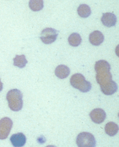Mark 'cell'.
I'll list each match as a JSON object with an SVG mask.
<instances>
[{
  "label": "cell",
  "mask_w": 119,
  "mask_h": 147,
  "mask_svg": "<svg viewBox=\"0 0 119 147\" xmlns=\"http://www.w3.org/2000/svg\"><path fill=\"white\" fill-rule=\"evenodd\" d=\"M110 70V66L107 61L100 60L95 64L96 80L100 85L102 92L106 95H113L118 89L116 82L112 80V76Z\"/></svg>",
  "instance_id": "6da1fadb"
},
{
  "label": "cell",
  "mask_w": 119,
  "mask_h": 147,
  "mask_svg": "<svg viewBox=\"0 0 119 147\" xmlns=\"http://www.w3.org/2000/svg\"><path fill=\"white\" fill-rule=\"evenodd\" d=\"M6 99L10 108L13 111H19L23 107L22 93L18 89L11 90L7 93Z\"/></svg>",
  "instance_id": "7a4b0ae2"
},
{
  "label": "cell",
  "mask_w": 119,
  "mask_h": 147,
  "mask_svg": "<svg viewBox=\"0 0 119 147\" xmlns=\"http://www.w3.org/2000/svg\"><path fill=\"white\" fill-rule=\"evenodd\" d=\"M71 86L81 92H88L91 89V84L86 81L85 77L81 74H75L71 76L70 79Z\"/></svg>",
  "instance_id": "3957f363"
},
{
  "label": "cell",
  "mask_w": 119,
  "mask_h": 147,
  "mask_svg": "<svg viewBox=\"0 0 119 147\" xmlns=\"http://www.w3.org/2000/svg\"><path fill=\"white\" fill-rule=\"evenodd\" d=\"M76 144L80 147H94L96 146V142L92 134L84 132L78 136Z\"/></svg>",
  "instance_id": "277c9868"
},
{
  "label": "cell",
  "mask_w": 119,
  "mask_h": 147,
  "mask_svg": "<svg viewBox=\"0 0 119 147\" xmlns=\"http://www.w3.org/2000/svg\"><path fill=\"white\" fill-rule=\"evenodd\" d=\"M58 35V31L52 28H46L41 33L40 39L45 44H51L55 42Z\"/></svg>",
  "instance_id": "5b68a950"
},
{
  "label": "cell",
  "mask_w": 119,
  "mask_h": 147,
  "mask_svg": "<svg viewBox=\"0 0 119 147\" xmlns=\"http://www.w3.org/2000/svg\"><path fill=\"white\" fill-rule=\"evenodd\" d=\"M13 121L7 117L0 120V139H6L8 137L13 127Z\"/></svg>",
  "instance_id": "8992f818"
},
{
  "label": "cell",
  "mask_w": 119,
  "mask_h": 147,
  "mask_svg": "<svg viewBox=\"0 0 119 147\" xmlns=\"http://www.w3.org/2000/svg\"><path fill=\"white\" fill-rule=\"evenodd\" d=\"M91 120L96 124H101L106 117V113L103 109L100 108L94 109L89 114Z\"/></svg>",
  "instance_id": "52a82bcc"
},
{
  "label": "cell",
  "mask_w": 119,
  "mask_h": 147,
  "mask_svg": "<svg viewBox=\"0 0 119 147\" xmlns=\"http://www.w3.org/2000/svg\"><path fill=\"white\" fill-rule=\"evenodd\" d=\"M101 21L105 26L107 27H111L116 26L117 23V17L113 13H104L102 15Z\"/></svg>",
  "instance_id": "ba28073f"
},
{
  "label": "cell",
  "mask_w": 119,
  "mask_h": 147,
  "mask_svg": "<svg viewBox=\"0 0 119 147\" xmlns=\"http://www.w3.org/2000/svg\"><path fill=\"white\" fill-rule=\"evenodd\" d=\"M10 141L14 146H23L26 142V137L22 133L15 134L11 136Z\"/></svg>",
  "instance_id": "9c48e42d"
},
{
  "label": "cell",
  "mask_w": 119,
  "mask_h": 147,
  "mask_svg": "<svg viewBox=\"0 0 119 147\" xmlns=\"http://www.w3.org/2000/svg\"><path fill=\"white\" fill-rule=\"evenodd\" d=\"M89 42L94 46H99L104 42V36L102 32L96 30L89 35Z\"/></svg>",
  "instance_id": "30bf717a"
},
{
  "label": "cell",
  "mask_w": 119,
  "mask_h": 147,
  "mask_svg": "<svg viewBox=\"0 0 119 147\" xmlns=\"http://www.w3.org/2000/svg\"><path fill=\"white\" fill-rule=\"evenodd\" d=\"M69 73H70V69L68 66H65V65H60V66H57L55 71L56 76L61 79L67 78L69 75Z\"/></svg>",
  "instance_id": "8fae6325"
},
{
  "label": "cell",
  "mask_w": 119,
  "mask_h": 147,
  "mask_svg": "<svg viewBox=\"0 0 119 147\" xmlns=\"http://www.w3.org/2000/svg\"><path fill=\"white\" fill-rule=\"evenodd\" d=\"M105 131L109 136L113 137L117 134L118 131V126L114 122H109L105 126Z\"/></svg>",
  "instance_id": "7c38bea8"
},
{
  "label": "cell",
  "mask_w": 119,
  "mask_h": 147,
  "mask_svg": "<svg viewBox=\"0 0 119 147\" xmlns=\"http://www.w3.org/2000/svg\"><path fill=\"white\" fill-rule=\"evenodd\" d=\"M78 15L81 18H88L91 14V8L88 5H81L78 8Z\"/></svg>",
  "instance_id": "4fadbf2b"
},
{
  "label": "cell",
  "mask_w": 119,
  "mask_h": 147,
  "mask_svg": "<svg viewBox=\"0 0 119 147\" xmlns=\"http://www.w3.org/2000/svg\"><path fill=\"white\" fill-rule=\"evenodd\" d=\"M14 60V66L18 67L19 68H24L26 66L27 63V61L25 55H16Z\"/></svg>",
  "instance_id": "5bb4252c"
},
{
  "label": "cell",
  "mask_w": 119,
  "mask_h": 147,
  "mask_svg": "<svg viewBox=\"0 0 119 147\" xmlns=\"http://www.w3.org/2000/svg\"><path fill=\"white\" fill-rule=\"evenodd\" d=\"M30 9L33 11H39L44 7L43 0H30L29 3Z\"/></svg>",
  "instance_id": "9a60e30c"
},
{
  "label": "cell",
  "mask_w": 119,
  "mask_h": 147,
  "mask_svg": "<svg viewBox=\"0 0 119 147\" xmlns=\"http://www.w3.org/2000/svg\"><path fill=\"white\" fill-rule=\"evenodd\" d=\"M81 37L78 33H73L69 35L68 38V42L72 47H78L81 43Z\"/></svg>",
  "instance_id": "2e32d148"
},
{
  "label": "cell",
  "mask_w": 119,
  "mask_h": 147,
  "mask_svg": "<svg viewBox=\"0 0 119 147\" xmlns=\"http://www.w3.org/2000/svg\"><path fill=\"white\" fill-rule=\"evenodd\" d=\"M3 88V83L1 82V80H0V92L2 91Z\"/></svg>",
  "instance_id": "e0dca14e"
}]
</instances>
